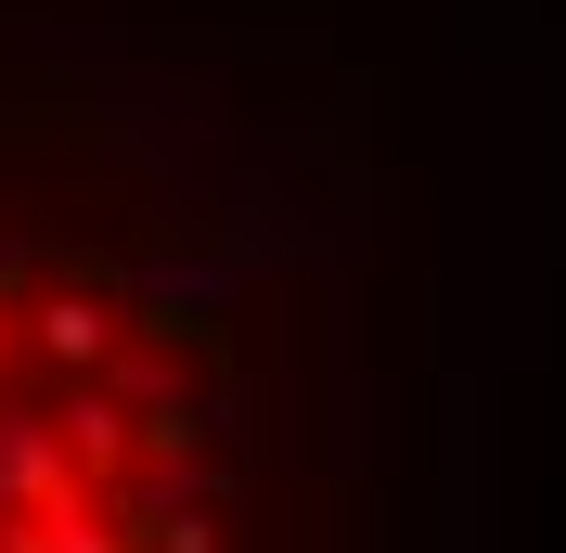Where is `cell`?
I'll return each instance as SVG.
<instances>
[{
	"mask_svg": "<svg viewBox=\"0 0 566 553\" xmlns=\"http://www.w3.org/2000/svg\"><path fill=\"white\" fill-rule=\"evenodd\" d=\"M348 116L245 52H0V553H310Z\"/></svg>",
	"mask_w": 566,
	"mask_h": 553,
	"instance_id": "1",
	"label": "cell"
}]
</instances>
